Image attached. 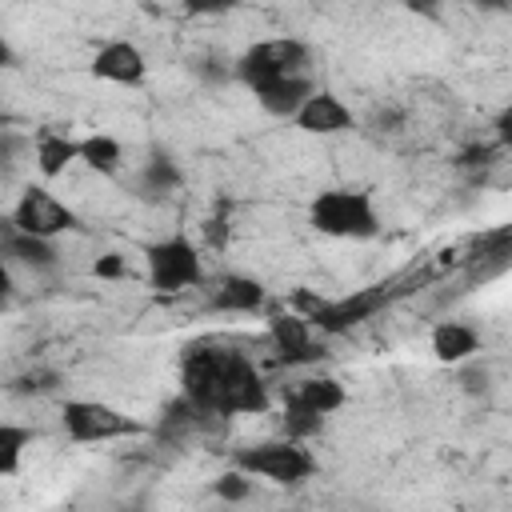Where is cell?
Here are the masks:
<instances>
[{"label":"cell","instance_id":"1","mask_svg":"<svg viewBox=\"0 0 512 512\" xmlns=\"http://www.w3.org/2000/svg\"><path fill=\"white\" fill-rule=\"evenodd\" d=\"M180 396L196 416H252L268 408L256 364L224 344H196L180 360Z\"/></svg>","mask_w":512,"mask_h":512},{"label":"cell","instance_id":"2","mask_svg":"<svg viewBox=\"0 0 512 512\" xmlns=\"http://www.w3.org/2000/svg\"><path fill=\"white\" fill-rule=\"evenodd\" d=\"M308 64H312V48L300 36H272V40H256L232 60V80H240L256 96L280 80L308 76Z\"/></svg>","mask_w":512,"mask_h":512},{"label":"cell","instance_id":"3","mask_svg":"<svg viewBox=\"0 0 512 512\" xmlns=\"http://www.w3.org/2000/svg\"><path fill=\"white\" fill-rule=\"evenodd\" d=\"M308 224L336 240H372L380 232V212L368 188H324L308 204Z\"/></svg>","mask_w":512,"mask_h":512},{"label":"cell","instance_id":"4","mask_svg":"<svg viewBox=\"0 0 512 512\" xmlns=\"http://www.w3.org/2000/svg\"><path fill=\"white\" fill-rule=\"evenodd\" d=\"M144 280L160 296H176V292L196 288L204 280V264H200L196 244L184 232H172L164 240H152L144 248Z\"/></svg>","mask_w":512,"mask_h":512},{"label":"cell","instance_id":"5","mask_svg":"<svg viewBox=\"0 0 512 512\" xmlns=\"http://www.w3.org/2000/svg\"><path fill=\"white\" fill-rule=\"evenodd\" d=\"M232 464L244 476L268 480V484H280V488H296L316 472V460L300 440H264V444L240 448L232 456Z\"/></svg>","mask_w":512,"mask_h":512},{"label":"cell","instance_id":"6","mask_svg":"<svg viewBox=\"0 0 512 512\" xmlns=\"http://www.w3.org/2000/svg\"><path fill=\"white\" fill-rule=\"evenodd\" d=\"M60 428L72 444H108V440H124V436H136L140 424L120 412L116 404H104V400H64L60 404Z\"/></svg>","mask_w":512,"mask_h":512},{"label":"cell","instance_id":"7","mask_svg":"<svg viewBox=\"0 0 512 512\" xmlns=\"http://www.w3.org/2000/svg\"><path fill=\"white\" fill-rule=\"evenodd\" d=\"M8 224H12L16 232L40 236V240H56V236L72 232L80 220H76V212H72L60 196H52L44 184H32V188H24L20 200L12 204Z\"/></svg>","mask_w":512,"mask_h":512},{"label":"cell","instance_id":"8","mask_svg":"<svg viewBox=\"0 0 512 512\" xmlns=\"http://www.w3.org/2000/svg\"><path fill=\"white\" fill-rule=\"evenodd\" d=\"M88 72H92V80H100V84L140 88V84L148 80V56H144L140 44H132V40H104V44L92 52Z\"/></svg>","mask_w":512,"mask_h":512},{"label":"cell","instance_id":"9","mask_svg":"<svg viewBox=\"0 0 512 512\" xmlns=\"http://www.w3.org/2000/svg\"><path fill=\"white\" fill-rule=\"evenodd\" d=\"M380 308H384V288H360V292L340 296V300H316L304 320L320 332H348V328L372 320Z\"/></svg>","mask_w":512,"mask_h":512},{"label":"cell","instance_id":"10","mask_svg":"<svg viewBox=\"0 0 512 512\" xmlns=\"http://www.w3.org/2000/svg\"><path fill=\"white\" fill-rule=\"evenodd\" d=\"M292 124H296L300 132H308V136H340V132H352V128H356V116H352V108H348L336 92L316 88V92L300 104V112L292 116Z\"/></svg>","mask_w":512,"mask_h":512},{"label":"cell","instance_id":"11","mask_svg":"<svg viewBox=\"0 0 512 512\" xmlns=\"http://www.w3.org/2000/svg\"><path fill=\"white\" fill-rule=\"evenodd\" d=\"M268 304V288L248 272H224L216 288L208 292V312H232V316H256Z\"/></svg>","mask_w":512,"mask_h":512},{"label":"cell","instance_id":"12","mask_svg":"<svg viewBox=\"0 0 512 512\" xmlns=\"http://www.w3.org/2000/svg\"><path fill=\"white\" fill-rule=\"evenodd\" d=\"M0 256L12 264V268H24V272H56L60 268V252H56V240H40V236H28V232H16L8 220L0 224Z\"/></svg>","mask_w":512,"mask_h":512},{"label":"cell","instance_id":"13","mask_svg":"<svg viewBox=\"0 0 512 512\" xmlns=\"http://www.w3.org/2000/svg\"><path fill=\"white\" fill-rule=\"evenodd\" d=\"M348 400L344 384L336 376H308V380H296L292 392H288V408H300V412H312L320 420H328L332 412H340Z\"/></svg>","mask_w":512,"mask_h":512},{"label":"cell","instance_id":"14","mask_svg":"<svg viewBox=\"0 0 512 512\" xmlns=\"http://www.w3.org/2000/svg\"><path fill=\"white\" fill-rule=\"evenodd\" d=\"M268 336L276 344V352L284 360H312L316 356V340H312V324L300 312H280L268 320Z\"/></svg>","mask_w":512,"mask_h":512},{"label":"cell","instance_id":"15","mask_svg":"<svg viewBox=\"0 0 512 512\" xmlns=\"http://www.w3.org/2000/svg\"><path fill=\"white\" fill-rule=\"evenodd\" d=\"M428 344H432V356L440 364H464V360H472L480 352V332L472 324H464V320H440L432 328Z\"/></svg>","mask_w":512,"mask_h":512},{"label":"cell","instance_id":"16","mask_svg":"<svg viewBox=\"0 0 512 512\" xmlns=\"http://www.w3.org/2000/svg\"><path fill=\"white\" fill-rule=\"evenodd\" d=\"M76 160L80 156H76V140L72 136H64V132H36L32 136V164H36V172L44 180L64 176V168L76 164Z\"/></svg>","mask_w":512,"mask_h":512},{"label":"cell","instance_id":"17","mask_svg":"<svg viewBox=\"0 0 512 512\" xmlns=\"http://www.w3.org/2000/svg\"><path fill=\"white\" fill-rule=\"evenodd\" d=\"M312 92H316V88H312L308 76H292V80H280V84L256 92V104H260L268 116H276V120H292V116L300 112V104H304Z\"/></svg>","mask_w":512,"mask_h":512},{"label":"cell","instance_id":"18","mask_svg":"<svg viewBox=\"0 0 512 512\" xmlns=\"http://www.w3.org/2000/svg\"><path fill=\"white\" fill-rule=\"evenodd\" d=\"M76 156L96 176H120V168H124V144L108 132H92V136L76 140Z\"/></svg>","mask_w":512,"mask_h":512},{"label":"cell","instance_id":"19","mask_svg":"<svg viewBox=\"0 0 512 512\" xmlns=\"http://www.w3.org/2000/svg\"><path fill=\"white\" fill-rule=\"evenodd\" d=\"M180 184H184V172H180V164H176L168 152H152V156L144 160V168H140V180H136L140 196H148V200H164V196H172Z\"/></svg>","mask_w":512,"mask_h":512},{"label":"cell","instance_id":"20","mask_svg":"<svg viewBox=\"0 0 512 512\" xmlns=\"http://www.w3.org/2000/svg\"><path fill=\"white\" fill-rule=\"evenodd\" d=\"M32 436H36L32 428L12 424V420H0V476H16L20 472Z\"/></svg>","mask_w":512,"mask_h":512},{"label":"cell","instance_id":"21","mask_svg":"<svg viewBox=\"0 0 512 512\" xmlns=\"http://www.w3.org/2000/svg\"><path fill=\"white\" fill-rule=\"evenodd\" d=\"M212 496H220L224 504H244L252 496V476H244L240 468H228L212 480Z\"/></svg>","mask_w":512,"mask_h":512},{"label":"cell","instance_id":"22","mask_svg":"<svg viewBox=\"0 0 512 512\" xmlns=\"http://www.w3.org/2000/svg\"><path fill=\"white\" fill-rule=\"evenodd\" d=\"M28 156H32V136H24L16 128H0V172H12Z\"/></svg>","mask_w":512,"mask_h":512},{"label":"cell","instance_id":"23","mask_svg":"<svg viewBox=\"0 0 512 512\" xmlns=\"http://www.w3.org/2000/svg\"><path fill=\"white\" fill-rule=\"evenodd\" d=\"M284 440H312V436H320L324 432V420L320 416H312V412H300V408H288L284 404Z\"/></svg>","mask_w":512,"mask_h":512},{"label":"cell","instance_id":"24","mask_svg":"<svg viewBox=\"0 0 512 512\" xmlns=\"http://www.w3.org/2000/svg\"><path fill=\"white\" fill-rule=\"evenodd\" d=\"M192 72H196L204 84H212V88H220V84L232 80V64H228L224 56H216V52H204V56L192 64Z\"/></svg>","mask_w":512,"mask_h":512},{"label":"cell","instance_id":"25","mask_svg":"<svg viewBox=\"0 0 512 512\" xmlns=\"http://www.w3.org/2000/svg\"><path fill=\"white\" fill-rule=\"evenodd\" d=\"M456 368H460L464 392H472V396L488 392V384H492V372H488V364H480V356H472V360H464V364H456Z\"/></svg>","mask_w":512,"mask_h":512},{"label":"cell","instance_id":"26","mask_svg":"<svg viewBox=\"0 0 512 512\" xmlns=\"http://www.w3.org/2000/svg\"><path fill=\"white\" fill-rule=\"evenodd\" d=\"M92 272H96V280H120V276H128V264H124L120 252H104V256L92 264Z\"/></svg>","mask_w":512,"mask_h":512},{"label":"cell","instance_id":"27","mask_svg":"<svg viewBox=\"0 0 512 512\" xmlns=\"http://www.w3.org/2000/svg\"><path fill=\"white\" fill-rule=\"evenodd\" d=\"M12 288H16V276H12V264L0 256V300L4 296H12Z\"/></svg>","mask_w":512,"mask_h":512},{"label":"cell","instance_id":"28","mask_svg":"<svg viewBox=\"0 0 512 512\" xmlns=\"http://www.w3.org/2000/svg\"><path fill=\"white\" fill-rule=\"evenodd\" d=\"M8 68H16V48L8 44V36H0V72H8Z\"/></svg>","mask_w":512,"mask_h":512}]
</instances>
